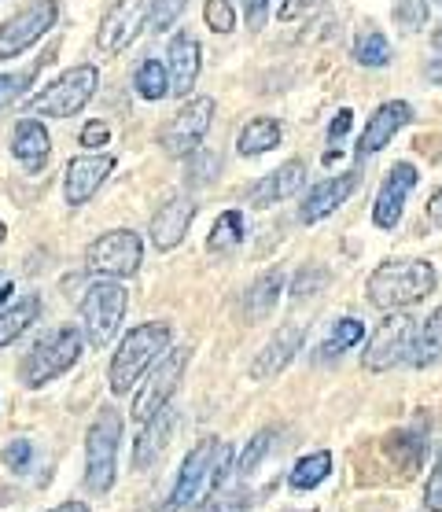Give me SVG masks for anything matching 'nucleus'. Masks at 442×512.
<instances>
[{
	"instance_id": "obj_1",
	"label": "nucleus",
	"mask_w": 442,
	"mask_h": 512,
	"mask_svg": "<svg viewBox=\"0 0 442 512\" xmlns=\"http://www.w3.org/2000/svg\"><path fill=\"white\" fill-rule=\"evenodd\" d=\"M229 465H233V446L221 443V439H203V443L185 457V465L177 472L174 494H170V505L163 512L188 509V505H199L218 494V487L229 476Z\"/></svg>"
},
{
	"instance_id": "obj_2",
	"label": "nucleus",
	"mask_w": 442,
	"mask_h": 512,
	"mask_svg": "<svg viewBox=\"0 0 442 512\" xmlns=\"http://www.w3.org/2000/svg\"><path fill=\"white\" fill-rule=\"evenodd\" d=\"M369 303L380 310H402V306L420 303L424 295L435 291V266L409 258V262H384L376 266V273L369 277Z\"/></svg>"
},
{
	"instance_id": "obj_3",
	"label": "nucleus",
	"mask_w": 442,
	"mask_h": 512,
	"mask_svg": "<svg viewBox=\"0 0 442 512\" xmlns=\"http://www.w3.org/2000/svg\"><path fill=\"white\" fill-rule=\"evenodd\" d=\"M166 350H170V328L159 325V321H148V325H137L129 332L115 350V361H111V376H107V384L115 395H129L137 380L148 369H152L155 361L163 358Z\"/></svg>"
},
{
	"instance_id": "obj_4",
	"label": "nucleus",
	"mask_w": 442,
	"mask_h": 512,
	"mask_svg": "<svg viewBox=\"0 0 442 512\" xmlns=\"http://www.w3.org/2000/svg\"><path fill=\"white\" fill-rule=\"evenodd\" d=\"M78 358H82V332L74 325H59L26 350L23 365H19V380L26 387H45L67 369H74Z\"/></svg>"
},
{
	"instance_id": "obj_5",
	"label": "nucleus",
	"mask_w": 442,
	"mask_h": 512,
	"mask_svg": "<svg viewBox=\"0 0 442 512\" xmlns=\"http://www.w3.org/2000/svg\"><path fill=\"white\" fill-rule=\"evenodd\" d=\"M118 443H122V417L118 409H104L85 431V487L93 494H107L115 487Z\"/></svg>"
},
{
	"instance_id": "obj_6",
	"label": "nucleus",
	"mask_w": 442,
	"mask_h": 512,
	"mask_svg": "<svg viewBox=\"0 0 442 512\" xmlns=\"http://www.w3.org/2000/svg\"><path fill=\"white\" fill-rule=\"evenodd\" d=\"M96 89H100V70L70 67L67 74H59L48 89H41L26 107H30L34 115H45V118H70L93 100Z\"/></svg>"
},
{
	"instance_id": "obj_7",
	"label": "nucleus",
	"mask_w": 442,
	"mask_h": 512,
	"mask_svg": "<svg viewBox=\"0 0 442 512\" xmlns=\"http://www.w3.org/2000/svg\"><path fill=\"white\" fill-rule=\"evenodd\" d=\"M144 262V240L133 229H111V233L96 236L89 251H85V269L93 277L122 280L133 277Z\"/></svg>"
},
{
	"instance_id": "obj_8",
	"label": "nucleus",
	"mask_w": 442,
	"mask_h": 512,
	"mask_svg": "<svg viewBox=\"0 0 442 512\" xmlns=\"http://www.w3.org/2000/svg\"><path fill=\"white\" fill-rule=\"evenodd\" d=\"M126 306H129V295L118 280L100 277L96 284H89V291H85L82 299V321H85V336H89L93 347H104L107 339L115 336L122 317H126Z\"/></svg>"
},
{
	"instance_id": "obj_9",
	"label": "nucleus",
	"mask_w": 442,
	"mask_h": 512,
	"mask_svg": "<svg viewBox=\"0 0 442 512\" xmlns=\"http://www.w3.org/2000/svg\"><path fill=\"white\" fill-rule=\"evenodd\" d=\"M56 19H59L56 0H30L23 12H15L12 19H4V23H0V63L23 56L26 48L37 45V41L56 26Z\"/></svg>"
},
{
	"instance_id": "obj_10",
	"label": "nucleus",
	"mask_w": 442,
	"mask_h": 512,
	"mask_svg": "<svg viewBox=\"0 0 442 512\" xmlns=\"http://www.w3.org/2000/svg\"><path fill=\"white\" fill-rule=\"evenodd\" d=\"M413 325H417V321L409 314L391 310V314L373 328V336H369L365 369H369V373H387V369H395L406 354H413Z\"/></svg>"
},
{
	"instance_id": "obj_11",
	"label": "nucleus",
	"mask_w": 442,
	"mask_h": 512,
	"mask_svg": "<svg viewBox=\"0 0 442 512\" xmlns=\"http://www.w3.org/2000/svg\"><path fill=\"white\" fill-rule=\"evenodd\" d=\"M185 365H188V350L177 347V350H166L163 361L155 365L152 380L140 387V395L133 398V420H152L159 409L170 406V398H174L177 384H181V376H185Z\"/></svg>"
},
{
	"instance_id": "obj_12",
	"label": "nucleus",
	"mask_w": 442,
	"mask_h": 512,
	"mask_svg": "<svg viewBox=\"0 0 442 512\" xmlns=\"http://www.w3.org/2000/svg\"><path fill=\"white\" fill-rule=\"evenodd\" d=\"M210 122H214V100H210V96H192V100L174 115L170 129L163 133V148L174 155V159L196 155L203 137H207Z\"/></svg>"
},
{
	"instance_id": "obj_13",
	"label": "nucleus",
	"mask_w": 442,
	"mask_h": 512,
	"mask_svg": "<svg viewBox=\"0 0 442 512\" xmlns=\"http://www.w3.org/2000/svg\"><path fill=\"white\" fill-rule=\"evenodd\" d=\"M144 23H148V0H115L111 12L104 15V23H100L96 45L104 56H118L122 48L137 41Z\"/></svg>"
},
{
	"instance_id": "obj_14",
	"label": "nucleus",
	"mask_w": 442,
	"mask_h": 512,
	"mask_svg": "<svg viewBox=\"0 0 442 512\" xmlns=\"http://www.w3.org/2000/svg\"><path fill=\"white\" fill-rule=\"evenodd\" d=\"M413 188H417V166L413 163H395L387 170L384 185H380V196H376V207H373V222L380 225V229H395Z\"/></svg>"
},
{
	"instance_id": "obj_15",
	"label": "nucleus",
	"mask_w": 442,
	"mask_h": 512,
	"mask_svg": "<svg viewBox=\"0 0 442 512\" xmlns=\"http://www.w3.org/2000/svg\"><path fill=\"white\" fill-rule=\"evenodd\" d=\"M111 170H115L111 155H78V159H70L67 185H63V196H67L70 207H85L96 196V188L111 177Z\"/></svg>"
},
{
	"instance_id": "obj_16",
	"label": "nucleus",
	"mask_w": 442,
	"mask_h": 512,
	"mask_svg": "<svg viewBox=\"0 0 442 512\" xmlns=\"http://www.w3.org/2000/svg\"><path fill=\"white\" fill-rule=\"evenodd\" d=\"M409 122H413V107H409L406 100H387V104H380L373 111V118H369L365 133H361V140H358V159L376 155L387 140L395 137L402 126H409Z\"/></svg>"
},
{
	"instance_id": "obj_17",
	"label": "nucleus",
	"mask_w": 442,
	"mask_h": 512,
	"mask_svg": "<svg viewBox=\"0 0 442 512\" xmlns=\"http://www.w3.org/2000/svg\"><path fill=\"white\" fill-rule=\"evenodd\" d=\"M303 347V328L299 325H284L280 332L269 336V343L255 354L251 361V380H273L291 365V358Z\"/></svg>"
},
{
	"instance_id": "obj_18",
	"label": "nucleus",
	"mask_w": 442,
	"mask_h": 512,
	"mask_svg": "<svg viewBox=\"0 0 442 512\" xmlns=\"http://www.w3.org/2000/svg\"><path fill=\"white\" fill-rule=\"evenodd\" d=\"M196 222V199L192 196H174L170 203H163V207L155 210L152 218V244L159 247V251H174L181 240H185L188 225Z\"/></svg>"
},
{
	"instance_id": "obj_19",
	"label": "nucleus",
	"mask_w": 442,
	"mask_h": 512,
	"mask_svg": "<svg viewBox=\"0 0 442 512\" xmlns=\"http://www.w3.org/2000/svg\"><path fill=\"white\" fill-rule=\"evenodd\" d=\"M358 188V174H339V177H325V181H317L303 199V210H299V222L314 225L321 218H328L336 207H343L350 199V192Z\"/></svg>"
},
{
	"instance_id": "obj_20",
	"label": "nucleus",
	"mask_w": 442,
	"mask_h": 512,
	"mask_svg": "<svg viewBox=\"0 0 442 512\" xmlns=\"http://www.w3.org/2000/svg\"><path fill=\"white\" fill-rule=\"evenodd\" d=\"M166 59H170V93L177 96H192V85L199 78V41L192 34H174L170 37V48H166Z\"/></svg>"
},
{
	"instance_id": "obj_21",
	"label": "nucleus",
	"mask_w": 442,
	"mask_h": 512,
	"mask_svg": "<svg viewBox=\"0 0 442 512\" xmlns=\"http://www.w3.org/2000/svg\"><path fill=\"white\" fill-rule=\"evenodd\" d=\"M303 181H306V163L303 159H291V163H284L280 170L266 174L251 188V207H273L280 199L295 196V192L303 188Z\"/></svg>"
},
{
	"instance_id": "obj_22",
	"label": "nucleus",
	"mask_w": 442,
	"mask_h": 512,
	"mask_svg": "<svg viewBox=\"0 0 442 512\" xmlns=\"http://www.w3.org/2000/svg\"><path fill=\"white\" fill-rule=\"evenodd\" d=\"M170 431H174V409L170 406L159 409L152 420H144V431H140V439L133 443V468H137V472L152 468L155 461L163 457Z\"/></svg>"
},
{
	"instance_id": "obj_23",
	"label": "nucleus",
	"mask_w": 442,
	"mask_h": 512,
	"mask_svg": "<svg viewBox=\"0 0 442 512\" xmlns=\"http://www.w3.org/2000/svg\"><path fill=\"white\" fill-rule=\"evenodd\" d=\"M12 152L26 170H41V166L48 163V152H52V140H48L45 126L34 122V118H26L23 126L15 129Z\"/></svg>"
},
{
	"instance_id": "obj_24",
	"label": "nucleus",
	"mask_w": 442,
	"mask_h": 512,
	"mask_svg": "<svg viewBox=\"0 0 442 512\" xmlns=\"http://www.w3.org/2000/svg\"><path fill=\"white\" fill-rule=\"evenodd\" d=\"M37 317H41V299H37V295H23L19 303H12L8 310H0V350L12 347L26 328L37 325Z\"/></svg>"
},
{
	"instance_id": "obj_25",
	"label": "nucleus",
	"mask_w": 442,
	"mask_h": 512,
	"mask_svg": "<svg viewBox=\"0 0 442 512\" xmlns=\"http://www.w3.org/2000/svg\"><path fill=\"white\" fill-rule=\"evenodd\" d=\"M280 291H284V273L280 269H269L251 284L247 291V317L251 321H262V317L273 314V306L280 303Z\"/></svg>"
},
{
	"instance_id": "obj_26",
	"label": "nucleus",
	"mask_w": 442,
	"mask_h": 512,
	"mask_svg": "<svg viewBox=\"0 0 442 512\" xmlns=\"http://www.w3.org/2000/svg\"><path fill=\"white\" fill-rule=\"evenodd\" d=\"M280 144V122L277 118H251L240 137H236V148L240 155H266Z\"/></svg>"
},
{
	"instance_id": "obj_27",
	"label": "nucleus",
	"mask_w": 442,
	"mask_h": 512,
	"mask_svg": "<svg viewBox=\"0 0 442 512\" xmlns=\"http://www.w3.org/2000/svg\"><path fill=\"white\" fill-rule=\"evenodd\" d=\"M439 358H442V306H435L431 317L424 321V328H420L417 343H413V365L428 369Z\"/></svg>"
},
{
	"instance_id": "obj_28",
	"label": "nucleus",
	"mask_w": 442,
	"mask_h": 512,
	"mask_svg": "<svg viewBox=\"0 0 442 512\" xmlns=\"http://www.w3.org/2000/svg\"><path fill=\"white\" fill-rule=\"evenodd\" d=\"M328 472H332V454H328V450H317V454L303 457L299 465L291 468L288 483H291V490H314L325 483Z\"/></svg>"
},
{
	"instance_id": "obj_29",
	"label": "nucleus",
	"mask_w": 442,
	"mask_h": 512,
	"mask_svg": "<svg viewBox=\"0 0 442 512\" xmlns=\"http://www.w3.org/2000/svg\"><path fill=\"white\" fill-rule=\"evenodd\" d=\"M354 59L361 67H387L391 63V41L376 26H369V30H361L354 37Z\"/></svg>"
},
{
	"instance_id": "obj_30",
	"label": "nucleus",
	"mask_w": 442,
	"mask_h": 512,
	"mask_svg": "<svg viewBox=\"0 0 442 512\" xmlns=\"http://www.w3.org/2000/svg\"><path fill=\"white\" fill-rule=\"evenodd\" d=\"M365 339V325H361L358 317H343V321H336L332 325V332H328V339L321 343V358H336V354H343V350H350L354 343H361Z\"/></svg>"
},
{
	"instance_id": "obj_31",
	"label": "nucleus",
	"mask_w": 442,
	"mask_h": 512,
	"mask_svg": "<svg viewBox=\"0 0 442 512\" xmlns=\"http://www.w3.org/2000/svg\"><path fill=\"white\" fill-rule=\"evenodd\" d=\"M387 454L395 457L398 468L417 472L420 457H424V439H420V431H395V435L387 439Z\"/></svg>"
},
{
	"instance_id": "obj_32",
	"label": "nucleus",
	"mask_w": 442,
	"mask_h": 512,
	"mask_svg": "<svg viewBox=\"0 0 442 512\" xmlns=\"http://www.w3.org/2000/svg\"><path fill=\"white\" fill-rule=\"evenodd\" d=\"M137 93L144 100H163L170 93V70L159 59H144L137 67Z\"/></svg>"
},
{
	"instance_id": "obj_33",
	"label": "nucleus",
	"mask_w": 442,
	"mask_h": 512,
	"mask_svg": "<svg viewBox=\"0 0 442 512\" xmlns=\"http://www.w3.org/2000/svg\"><path fill=\"white\" fill-rule=\"evenodd\" d=\"M240 240H244V214L240 210H225L214 222V229H210L207 247L210 251H233Z\"/></svg>"
},
{
	"instance_id": "obj_34",
	"label": "nucleus",
	"mask_w": 442,
	"mask_h": 512,
	"mask_svg": "<svg viewBox=\"0 0 442 512\" xmlns=\"http://www.w3.org/2000/svg\"><path fill=\"white\" fill-rule=\"evenodd\" d=\"M273 439H277V431H258L255 439H251V443H247V450H244V457H240V465H236V472H240V476H251V472H258V465H262V457L269 454V450H273Z\"/></svg>"
},
{
	"instance_id": "obj_35",
	"label": "nucleus",
	"mask_w": 442,
	"mask_h": 512,
	"mask_svg": "<svg viewBox=\"0 0 442 512\" xmlns=\"http://www.w3.org/2000/svg\"><path fill=\"white\" fill-rule=\"evenodd\" d=\"M391 15H395V23L402 30L413 34V30H420V26L428 23V0H395Z\"/></svg>"
},
{
	"instance_id": "obj_36",
	"label": "nucleus",
	"mask_w": 442,
	"mask_h": 512,
	"mask_svg": "<svg viewBox=\"0 0 442 512\" xmlns=\"http://www.w3.org/2000/svg\"><path fill=\"white\" fill-rule=\"evenodd\" d=\"M328 284H332V273H328L325 266H310V269H303V273L295 277V284H291V295H295V299H306V295L325 291Z\"/></svg>"
},
{
	"instance_id": "obj_37",
	"label": "nucleus",
	"mask_w": 442,
	"mask_h": 512,
	"mask_svg": "<svg viewBox=\"0 0 442 512\" xmlns=\"http://www.w3.org/2000/svg\"><path fill=\"white\" fill-rule=\"evenodd\" d=\"M203 19H207V26L214 34H229L236 26V12L229 0H207L203 4Z\"/></svg>"
},
{
	"instance_id": "obj_38",
	"label": "nucleus",
	"mask_w": 442,
	"mask_h": 512,
	"mask_svg": "<svg viewBox=\"0 0 442 512\" xmlns=\"http://www.w3.org/2000/svg\"><path fill=\"white\" fill-rule=\"evenodd\" d=\"M0 461L12 468V472H26V468L34 465V443L30 439H12V443L4 446Z\"/></svg>"
},
{
	"instance_id": "obj_39",
	"label": "nucleus",
	"mask_w": 442,
	"mask_h": 512,
	"mask_svg": "<svg viewBox=\"0 0 442 512\" xmlns=\"http://www.w3.org/2000/svg\"><path fill=\"white\" fill-rule=\"evenodd\" d=\"M251 509V494L247 490H221L207 501L203 512H247Z\"/></svg>"
},
{
	"instance_id": "obj_40",
	"label": "nucleus",
	"mask_w": 442,
	"mask_h": 512,
	"mask_svg": "<svg viewBox=\"0 0 442 512\" xmlns=\"http://www.w3.org/2000/svg\"><path fill=\"white\" fill-rule=\"evenodd\" d=\"M188 0H155V12H152V26L155 30H170L177 23V15L185 12Z\"/></svg>"
},
{
	"instance_id": "obj_41",
	"label": "nucleus",
	"mask_w": 442,
	"mask_h": 512,
	"mask_svg": "<svg viewBox=\"0 0 442 512\" xmlns=\"http://www.w3.org/2000/svg\"><path fill=\"white\" fill-rule=\"evenodd\" d=\"M424 505H428V512H442V446H439V457H435V468H431V476H428Z\"/></svg>"
},
{
	"instance_id": "obj_42",
	"label": "nucleus",
	"mask_w": 442,
	"mask_h": 512,
	"mask_svg": "<svg viewBox=\"0 0 442 512\" xmlns=\"http://www.w3.org/2000/svg\"><path fill=\"white\" fill-rule=\"evenodd\" d=\"M30 78H34V70H26V74H19V78H15V74H0V107L12 104L15 96H19V89L30 85Z\"/></svg>"
},
{
	"instance_id": "obj_43",
	"label": "nucleus",
	"mask_w": 442,
	"mask_h": 512,
	"mask_svg": "<svg viewBox=\"0 0 442 512\" xmlns=\"http://www.w3.org/2000/svg\"><path fill=\"white\" fill-rule=\"evenodd\" d=\"M350 126H354V111H350V107H343V111L332 118V126H328V144H339V140L350 133Z\"/></svg>"
},
{
	"instance_id": "obj_44",
	"label": "nucleus",
	"mask_w": 442,
	"mask_h": 512,
	"mask_svg": "<svg viewBox=\"0 0 442 512\" xmlns=\"http://www.w3.org/2000/svg\"><path fill=\"white\" fill-rule=\"evenodd\" d=\"M107 140H111V129H107L104 122H89V126L82 129V148H104Z\"/></svg>"
},
{
	"instance_id": "obj_45",
	"label": "nucleus",
	"mask_w": 442,
	"mask_h": 512,
	"mask_svg": "<svg viewBox=\"0 0 442 512\" xmlns=\"http://www.w3.org/2000/svg\"><path fill=\"white\" fill-rule=\"evenodd\" d=\"M247 8V23H251V30H262L266 26V15H269V0H244Z\"/></svg>"
},
{
	"instance_id": "obj_46",
	"label": "nucleus",
	"mask_w": 442,
	"mask_h": 512,
	"mask_svg": "<svg viewBox=\"0 0 442 512\" xmlns=\"http://www.w3.org/2000/svg\"><path fill=\"white\" fill-rule=\"evenodd\" d=\"M317 0H288V4H280V19L284 23H291V19H299V15L306 12V8H314Z\"/></svg>"
},
{
	"instance_id": "obj_47",
	"label": "nucleus",
	"mask_w": 442,
	"mask_h": 512,
	"mask_svg": "<svg viewBox=\"0 0 442 512\" xmlns=\"http://www.w3.org/2000/svg\"><path fill=\"white\" fill-rule=\"evenodd\" d=\"M428 222L435 225V229H442V188H435L428 199Z\"/></svg>"
},
{
	"instance_id": "obj_48",
	"label": "nucleus",
	"mask_w": 442,
	"mask_h": 512,
	"mask_svg": "<svg viewBox=\"0 0 442 512\" xmlns=\"http://www.w3.org/2000/svg\"><path fill=\"white\" fill-rule=\"evenodd\" d=\"M428 78H431L435 85H442V56H439V59H431V63H428Z\"/></svg>"
},
{
	"instance_id": "obj_49",
	"label": "nucleus",
	"mask_w": 442,
	"mask_h": 512,
	"mask_svg": "<svg viewBox=\"0 0 442 512\" xmlns=\"http://www.w3.org/2000/svg\"><path fill=\"white\" fill-rule=\"evenodd\" d=\"M52 512H89V505H82V501H63V505Z\"/></svg>"
},
{
	"instance_id": "obj_50",
	"label": "nucleus",
	"mask_w": 442,
	"mask_h": 512,
	"mask_svg": "<svg viewBox=\"0 0 442 512\" xmlns=\"http://www.w3.org/2000/svg\"><path fill=\"white\" fill-rule=\"evenodd\" d=\"M431 45H435V48H439V52H442V26H439V30H435V34H431Z\"/></svg>"
},
{
	"instance_id": "obj_51",
	"label": "nucleus",
	"mask_w": 442,
	"mask_h": 512,
	"mask_svg": "<svg viewBox=\"0 0 442 512\" xmlns=\"http://www.w3.org/2000/svg\"><path fill=\"white\" fill-rule=\"evenodd\" d=\"M0 244H4V225H0Z\"/></svg>"
},
{
	"instance_id": "obj_52",
	"label": "nucleus",
	"mask_w": 442,
	"mask_h": 512,
	"mask_svg": "<svg viewBox=\"0 0 442 512\" xmlns=\"http://www.w3.org/2000/svg\"><path fill=\"white\" fill-rule=\"evenodd\" d=\"M439 4H442V0H439Z\"/></svg>"
}]
</instances>
